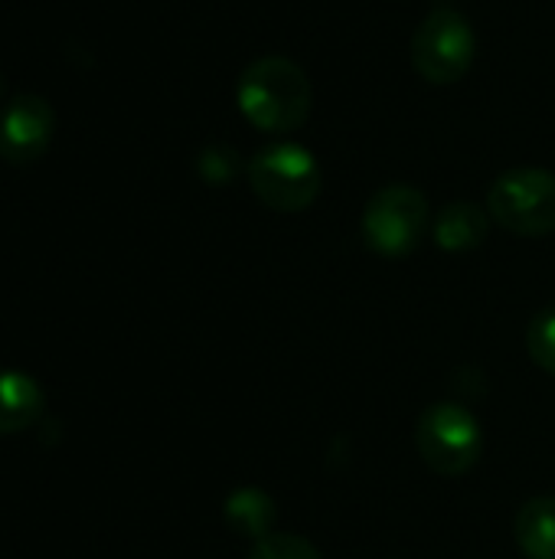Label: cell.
<instances>
[{"label":"cell","mask_w":555,"mask_h":559,"mask_svg":"<svg viewBox=\"0 0 555 559\" xmlns=\"http://www.w3.org/2000/svg\"><path fill=\"white\" fill-rule=\"evenodd\" d=\"M242 118L265 134H294L311 118L314 85L288 56H262L249 62L236 82Z\"/></svg>","instance_id":"cell-1"},{"label":"cell","mask_w":555,"mask_h":559,"mask_svg":"<svg viewBox=\"0 0 555 559\" xmlns=\"http://www.w3.org/2000/svg\"><path fill=\"white\" fill-rule=\"evenodd\" d=\"M252 193L278 213H301L321 193V164L317 157L294 141H278L252 154L245 164Z\"/></svg>","instance_id":"cell-2"},{"label":"cell","mask_w":555,"mask_h":559,"mask_svg":"<svg viewBox=\"0 0 555 559\" xmlns=\"http://www.w3.org/2000/svg\"><path fill=\"white\" fill-rule=\"evenodd\" d=\"M412 69L432 85H455L461 82L474 59H478V36L471 20L438 3L425 13V20L412 33Z\"/></svg>","instance_id":"cell-3"},{"label":"cell","mask_w":555,"mask_h":559,"mask_svg":"<svg viewBox=\"0 0 555 559\" xmlns=\"http://www.w3.org/2000/svg\"><path fill=\"white\" fill-rule=\"evenodd\" d=\"M415 449L435 475L461 478L481 462L484 452L481 423L461 403H432L419 416Z\"/></svg>","instance_id":"cell-4"},{"label":"cell","mask_w":555,"mask_h":559,"mask_svg":"<svg viewBox=\"0 0 555 559\" xmlns=\"http://www.w3.org/2000/svg\"><path fill=\"white\" fill-rule=\"evenodd\" d=\"M487 213L514 236L555 233V174L543 167H514L487 193Z\"/></svg>","instance_id":"cell-5"},{"label":"cell","mask_w":555,"mask_h":559,"mask_svg":"<svg viewBox=\"0 0 555 559\" xmlns=\"http://www.w3.org/2000/svg\"><path fill=\"white\" fill-rule=\"evenodd\" d=\"M429 229V200L412 183L376 190L363 210V239L386 259H402L419 249Z\"/></svg>","instance_id":"cell-6"},{"label":"cell","mask_w":555,"mask_h":559,"mask_svg":"<svg viewBox=\"0 0 555 559\" xmlns=\"http://www.w3.org/2000/svg\"><path fill=\"white\" fill-rule=\"evenodd\" d=\"M56 115L39 95H16L0 111V160L26 167L39 160L52 141Z\"/></svg>","instance_id":"cell-7"},{"label":"cell","mask_w":555,"mask_h":559,"mask_svg":"<svg viewBox=\"0 0 555 559\" xmlns=\"http://www.w3.org/2000/svg\"><path fill=\"white\" fill-rule=\"evenodd\" d=\"M46 409L43 386L23 370H0V436L29 429Z\"/></svg>","instance_id":"cell-8"},{"label":"cell","mask_w":555,"mask_h":559,"mask_svg":"<svg viewBox=\"0 0 555 559\" xmlns=\"http://www.w3.org/2000/svg\"><path fill=\"white\" fill-rule=\"evenodd\" d=\"M432 233H435L438 249H445V252H471L487 239L491 213L484 206H478V203L458 200V203H448L438 213Z\"/></svg>","instance_id":"cell-9"},{"label":"cell","mask_w":555,"mask_h":559,"mask_svg":"<svg viewBox=\"0 0 555 559\" xmlns=\"http://www.w3.org/2000/svg\"><path fill=\"white\" fill-rule=\"evenodd\" d=\"M517 547L527 559H555V498H530L514 524Z\"/></svg>","instance_id":"cell-10"},{"label":"cell","mask_w":555,"mask_h":559,"mask_svg":"<svg viewBox=\"0 0 555 559\" xmlns=\"http://www.w3.org/2000/svg\"><path fill=\"white\" fill-rule=\"evenodd\" d=\"M222 518H226L232 534L249 537V540H262V537L275 534L278 511H275L272 495H265L258 488H239L226 498Z\"/></svg>","instance_id":"cell-11"},{"label":"cell","mask_w":555,"mask_h":559,"mask_svg":"<svg viewBox=\"0 0 555 559\" xmlns=\"http://www.w3.org/2000/svg\"><path fill=\"white\" fill-rule=\"evenodd\" d=\"M196 170H200V177H203L206 183L222 187V183H232V180L242 174V157H239V151L229 147V144H209V147L200 151Z\"/></svg>","instance_id":"cell-12"},{"label":"cell","mask_w":555,"mask_h":559,"mask_svg":"<svg viewBox=\"0 0 555 559\" xmlns=\"http://www.w3.org/2000/svg\"><path fill=\"white\" fill-rule=\"evenodd\" d=\"M527 350L540 370L555 377V305L540 311L533 318V324L527 328Z\"/></svg>","instance_id":"cell-13"},{"label":"cell","mask_w":555,"mask_h":559,"mask_svg":"<svg viewBox=\"0 0 555 559\" xmlns=\"http://www.w3.org/2000/svg\"><path fill=\"white\" fill-rule=\"evenodd\" d=\"M249 559H321V554L314 544H307L298 534H268V537L255 540V547L249 550Z\"/></svg>","instance_id":"cell-14"},{"label":"cell","mask_w":555,"mask_h":559,"mask_svg":"<svg viewBox=\"0 0 555 559\" xmlns=\"http://www.w3.org/2000/svg\"><path fill=\"white\" fill-rule=\"evenodd\" d=\"M3 92H7V85H3V75H0V98H3Z\"/></svg>","instance_id":"cell-15"}]
</instances>
